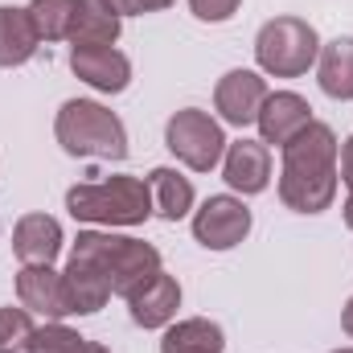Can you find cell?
I'll return each mask as SVG.
<instances>
[{
  "mask_svg": "<svg viewBox=\"0 0 353 353\" xmlns=\"http://www.w3.org/2000/svg\"><path fill=\"white\" fill-rule=\"evenodd\" d=\"M70 259L99 267L111 283V296H132L140 292L148 279L161 275V251L144 239H128V234H111V230H83L74 239Z\"/></svg>",
  "mask_w": 353,
  "mask_h": 353,
  "instance_id": "cell-1",
  "label": "cell"
},
{
  "mask_svg": "<svg viewBox=\"0 0 353 353\" xmlns=\"http://www.w3.org/2000/svg\"><path fill=\"white\" fill-rule=\"evenodd\" d=\"M66 210L70 218L94 222V226H144L157 214L152 189L140 176H107V181L74 185L66 193Z\"/></svg>",
  "mask_w": 353,
  "mask_h": 353,
  "instance_id": "cell-2",
  "label": "cell"
},
{
  "mask_svg": "<svg viewBox=\"0 0 353 353\" xmlns=\"http://www.w3.org/2000/svg\"><path fill=\"white\" fill-rule=\"evenodd\" d=\"M54 132L70 157H83V161H123L128 157V132H123L119 115L94 99L62 103Z\"/></svg>",
  "mask_w": 353,
  "mask_h": 353,
  "instance_id": "cell-3",
  "label": "cell"
},
{
  "mask_svg": "<svg viewBox=\"0 0 353 353\" xmlns=\"http://www.w3.org/2000/svg\"><path fill=\"white\" fill-rule=\"evenodd\" d=\"M255 58L267 74L275 79H300L321 58V37L300 17H275L267 21L255 37Z\"/></svg>",
  "mask_w": 353,
  "mask_h": 353,
  "instance_id": "cell-4",
  "label": "cell"
},
{
  "mask_svg": "<svg viewBox=\"0 0 353 353\" xmlns=\"http://www.w3.org/2000/svg\"><path fill=\"white\" fill-rule=\"evenodd\" d=\"M165 144H169V152H173L176 161H181L185 169H193V173H210V169H218V161L226 157L222 123L210 119V115L197 111V107H185V111H176L173 119H169Z\"/></svg>",
  "mask_w": 353,
  "mask_h": 353,
  "instance_id": "cell-5",
  "label": "cell"
},
{
  "mask_svg": "<svg viewBox=\"0 0 353 353\" xmlns=\"http://www.w3.org/2000/svg\"><path fill=\"white\" fill-rule=\"evenodd\" d=\"M247 234H251V210L243 205V197L218 193V197H205L201 210L193 214V239L205 251H230Z\"/></svg>",
  "mask_w": 353,
  "mask_h": 353,
  "instance_id": "cell-6",
  "label": "cell"
},
{
  "mask_svg": "<svg viewBox=\"0 0 353 353\" xmlns=\"http://www.w3.org/2000/svg\"><path fill=\"white\" fill-rule=\"evenodd\" d=\"M337 136L329 123H308L300 136H292L283 144V169L279 176H308V181H325V176H337Z\"/></svg>",
  "mask_w": 353,
  "mask_h": 353,
  "instance_id": "cell-7",
  "label": "cell"
},
{
  "mask_svg": "<svg viewBox=\"0 0 353 353\" xmlns=\"http://www.w3.org/2000/svg\"><path fill=\"white\" fill-rule=\"evenodd\" d=\"M17 300L21 308L46 316V321H62L70 316V304H66V283H62V271H54V263H25L17 271Z\"/></svg>",
  "mask_w": 353,
  "mask_h": 353,
  "instance_id": "cell-8",
  "label": "cell"
},
{
  "mask_svg": "<svg viewBox=\"0 0 353 353\" xmlns=\"http://www.w3.org/2000/svg\"><path fill=\"white\" fill-rule=\"evenodd\" d=\"M267 94H271V90H267V83L255 70H230V74H222V83L214 90V107H218V115H222L226 123L247 128V123L259 119Z\"/></svg>",
  "mask_w": 353,
  "mask_h": 353,
  "instance_id": "cell-9",
  "label": "cell"
},
{
  "mask_svg": "<svg viewBox=\"0 0 353 353\" xmlns=\"http://www.w3.org/2000/svg\"><path fill=\"white\" fill-rule=\"evenodd\" d=\"M70 70L103 94H119L132 83V62L115 50V46H83L70 50Z\"/></svg>",
  "mask_w": 353,
  "mask_h": 353,
  "instance_id": "cell-10",
  "label": "cell"
},
{
  "mask_svg": "<svg viewBox=\"0 0 353 353\" xmlns=\"http://www.w3.org/2000/svg\"><path fill=\"white\" fill-rule=\"evenodd\" d=\"M222 176L234 193L251 197V193H263L267 181H271V152H267L263 140H239V144H226V157H222Z\"/></svg>",
  "mask_w": 353,
  "mask_h": 353,
  "instance_id": "cell-11",
  "label": "cell"
},
{
  "mask_svg": "<svg viewBox=\"0 0 353 353\" xmlns=\"http://www.w3.org/2000/svg\"><path fill=\"white\" fill-rule=\"evenodd\" d=\"M255 123L263 132V144H279L283 148L292 136H300L312 123V107L296 90H275V94H267V103H263V111H259Z\"/></svg>",
  "mask_w": 353,
  "mask_h": 353,
  "instance_id": "cell-12",
  "label": "cell"
},
{
  "mask_svg": "<svg viewBox=\"0 0 353 353\" xmlns=\"http://www.w3.org/2000/svg\"><path fill=\"white\" fill-rule=\"evenodd\" d=\"M176 308H181V283L165 271L157 279H148L140 292L128 296V312H132V321L140 329H169Z\"/></svg>",
  "mask_w": 353,
  "mask_h": 353,
  "instance_id": "cell-13",
  "label": "cell"
},
{
  "mask_svg": "<svg viewBox=\"0 0 353 353\" xmlns=\"http://www.w3.org/2000/svg\"><path fill=\"white\" fill-rule=\"evenodd\" d=\"M12 251L21 263H54L62 251V226L50 214H25L12 230Z\"/></svg>",
  "mask_w": 353,
  "mask_h": 353,
  "instance_id": "cell-14",
  "label": "cell"
},
{
  "mask_svg": "<svg viewBox=\"0 0 353 353\" xmlns=\"http://www.w3.org/2000/svg\"><path fill=\"white\" fill-rule=\"evenodd\" d=\"M62 283H66V304H70V316H90L99 312L107 300H111V283L99 267L83 263V259H70L62 271Z\"/></svg>",
  "mask_w": 353,
  "mask_h": 353,
  "instance_id": "cell-15",
  "label": "cell"
},
{
  "mask_svg": "<svg viewBox=\"0 0 353 353\" xmlns=\"http://www.w3.org/2000/svg\"><path fill=\"white\" fill-rule=\"evenodd\" d=\"M41 37L29 21L25 8H12V4H0V66H25L33 54H37Z\"/></svg>",
  "mask_w": 353,
  "mask_h": 353,
  "instance_id": "cell-16",
  "label": "cell"
},
{
  "mask_svg": "<svg viewBox=\"0 0 353 353\" xmlns=\"http://www.w3.org/2000/svg\"><path fill=\"white\" fill-rule=\"evenodd\" d=\"M123 29V17H115L111 8H103L99 0H79L74 8V25H70V46L83 50V46H115Z\"/></svg>",
  "mask_w": 353,
  "mask_h": 353,
  "instance_id": "cell-17",
  "label": "cell"
},
{
  "mask_svg": "<svg viewBox=\"0 0 353 353\" xmlns=\"http://www.w3.org/2000/svg\"><path fill=\"white\" fill-rule=\"evenodd\" d=\"M316 79L329 99H341V103L353 99V37H337V41L321 46Z\"/></svg>",
  "mask_w": 353,
  "mask_h": 353,
  "instance_id": "cell-18",
  "label": "cell"
},
{
  "mask_svg": "<svg viewBox=\"0 0 353 353\" xmlns=\"http://www.w3.org/2000/svg\"><path fill=\"white\" fill-rule=\"evenodd\" d=\"M148 189H152V210L165 218V222H181L189 210H193V185L189 176H181L176 169H152L148 173Z\"/></svg>",
  "mask_w": 353,
  "mask_h": 353,
  "instance_id": "cell-19",
  "label": "cell"
},
{
  "mask_svg": "<svg viewBox=\"0 0 353 353\" xmlns=\"http://www.w3.org/2000/svg\"><path fill=\"white\" fill-rule=\"evenodd\" d=\"M222 345H226L222 329L205 316H193V321H176L165 329L161 353H222Z\"/></svg>",
  "mask_w": 353,
  "mask_h": 353,
  "instance_id": "cell-20",
  "label": "cell"
},
{
  "mask_svg": "<svg viewBox=\"0 0 353 353\" xmlns=\"http://www.w3.org/2000/svg\"><path fill=\"white\" fill-rule=\"evenodd\" d=\"M74 8H79V0H33L25 12L41 41H66L70 25H74Z\"/></svg>",
  "mask_w": 353,
  "mask_h": 353,
  "instance_id": "cell-21",
  "label": "cell"
},
{
  "mask_svg": "<svg viewBox=\"0 0 353 353\" xmlns=\"http://www.w3.org/2000/svg\"><path fill=\"white\" fill-rule=\"evenodd\" d=\"M83 345H87V337H79V333L66 329L62 321H50V325L33 329L25 353H83Z\"/></svg>",
  "mask_w": 353,
  "mask_h": 353,
  "instance_id": "cell-22",
  "label": "cell"
},
{
  "mask_svg": "<svg viewBox=\"0 0 353 353\" xmlns=\"http://www.w3.org/2000/svg\"><path fill=\"white\" fill-rule=\"evenodd\" d=\"M33 337V321L29 308H0V353H17L29 345Z\"/></svg>",
  "mask_w": 353,
  "mask_h": 353,
  "instance_id": "cell-23",
  "label": "cell"
},
{
  "mask_svg": "<svg viewBox=\"0 0 353 353\" xmlns=\"http://www.w3.org/2000/svg\"><path fill=\"white\" fill-rule=\"evenodd\" d=\"M239 4H243V0H189L193 17L205 21V25H222V21H230V17L239 12Z\"/></svg>",
  "mask_w": 353,
  "mask_h": 353,
  "instance_id": "cell-24",
  "label": "cell"
},
{
  "mask_svg": "<svg viewBox=\"0 0 353 353\" xmlns=\"http://www.w3.org/2000/svg\"><path fill=\"white\" fill-rule=\"evenodd\" d=\"M337 176L350 185V193H353V136L345 140V148H341V173H337Z\"/></svg>",
  "mask_w": 353,
  "mask_h": 353,
  "instance_id": "cell-25",
  "label": "cell"
},
{
  "mask_svg": "<svg viewBox=\"0 0 353 353\" xmlns=\"http://www.w3.org/2000/svg\"><path fill=\"white\" fill-rule=\"evenodd\" d=\"M103 8H111L115 17H136L140 12V0H99Z\"/></svg>",
  "mask_w": 353,
  "mask_h": 353,
  "instance_id": "cell-26",
  "label": "cell"
},
{
  "mask_svg": "<svg viewBox=\"0 0 353 353\" xmlns=\"http://www.w3.org/2000/svg\"><path fill=\"white\" fill-rule=\"evenodd\" d=\"M173 0H140V12H161V8H169Z\"/></svg>",
  "mask_w": 353,
  "mask_h": 353,
  "instance_id": "cell-27",
  "label": "cell"
},
{
  "mask_svg": "<svg viewBox=\"0 0 353 353\" xmlns=\"http://www.w3.org/2000/svg\"><path fill=\"white\" fill-rule=\"evenodd\" d=\"M341 325H345V333L353 337V296H350V304H345V312H341Z\"/></svg>",
  "mask_w": 353,
  "mask_h": 353,
  "instance_id": "cell-28",
  "label": "cell"
},
{
  "mask_svg": "<svg viewBox=\"0 0 353 353\" xmlns=\"http://www.w3.org/2000/svg\"><path fill=\"white\" fill-rule=\"evenodd\" d=\"M341 214H345V226H350V230H353V193H350V201L341 205Z\"/></svg>",
  "mask_w": 353,
  "mask_h": 353,
  "instance_id": "cell-29",
  "label": "cell"
},
{
  "mask_svg": "<svg viewBox=\"0 0 353 353\" xmlns=\"http://www.w3.org/2000/svg\"><path fill=\"white\" fill-rule=\"evenodd\" d=\"M83 353H111V350H107V345H99V341H87V345H83Z\"/></svg>",
  "mask_w": 353,
  "mask_h": 353,
  "instance_id": "cell-30",
  "label": "cell"
},
{
  "mask_svg": "<svg viewBox=\"0 0 353 353\" xmlns=\"http://www.w3.org/2000/svg\"><path fill=\"white\" fill-rule=\"evenodd\" d=\"M333 353H353V350H333Z\"/></svg>",
  "mask_w": 353,
  "mask_h": 353,
  "instance_id": "cell-31",
  "label": "cell"
}]
</instances>
